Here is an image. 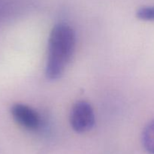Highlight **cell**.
Here are the masks:
<instances>
[{"label": "cell", "instance_id": "3957f363", "mask_svg": "<svg viewBox=\"0 0 154 154\" xmlns=\"http://www.w3.org/2000/svg\"><path fill=\"white\" fill-rule=\"evenodd\" d=\"M11 113L14 120L28 130H36L40 126V117L35 110L28 105L17 103L11 107Z\"/></svg>", "mask_w": 154, "mask_h": 154}, {"label": "cell", "instance_id": "6da1fadb", "mask_svg": "<svg viewBox=\"0 0 154 154\" xmlns=\"http://www.w3.org/2000/svg\"><path fill=\"white\" fill-rule=\"evenodd\" d=\"M75 48V34L64 23L53 28L48 40L45 74L48 79H58L70 62Z\"/></svg>", "mask_w": 154, "mask_h": 154}, {"label": "cell", "instance_id": "277c9868", "mask_svg": "<svg viewBox=\"0 0 154 154\" xmlns=\"http://www.w3.org/2000/svg\"><path fill=\"white\" fill-rule=\"evenodd\" d=\"M142 144L149 153L154 154V120L150 122L143 131Z\"/></svg>", "mask_w": 154, "mask_h": 154}, {"label": "cell", "instance_id": "7a4b0ae2", "mask_svg": "<svg viewBox=\"0 0 154 154\" xmlns=\"http://www.w3.org/2000/svg\"><path fill=\"white\" fill-rule=\"evenodd\" d=\"M70 124L78 133H84L92 129L95 124V115L88 102L81 101L74 105L70 114Z\"/></svg>", "mask_w": 154, "mask_h": 154}, {"label": "cell", "instance_id": "5b68a950", "mask_svg": "<svg viewBox=\"0 0 154 154\" xmlns=\"http://www.w3.org/2000/svg\"><path fill=\"white\" fill-rule=\"evenodd\" d=\"M137 17L142 20L154 21V6H146L139 8L137 11Z\"/></svg>", "mask_w": 154, "mask_h": 154}]
</instances>
